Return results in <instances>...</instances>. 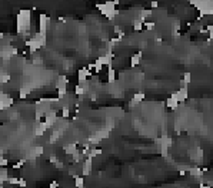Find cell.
I'll return each instance as SVG.
<instances>
[{"label": "cell", "mask_w": 213, "mask_h": 188, "mask_svg": "<svg viewBox=\"0 0 213 188\" xmlns=\"http://www.w3.org/2000/svg\"><path fill=\"white\" fill-rule=\"evenodd\" d=\"M3 39V33H2V31H0V40Z\"/></svg>", "instance_id": "30"}, {"label": "cell", "mask_w": 213, "mask_h": 188, "mask_svg": "<svg viewBox=\"0 0 213 188\" xmlns=\"http://www.w3.org/2000/svg\"><path fill=\"white\" fill-rule=\"evenodd\" d=\"M166 104H167V107H169V108H172V110L177 108L179 101L176 100V97H174V94H172V97H169V98H167V101H166Z\"/></svg>", "instance_id": "4"}, {"label": "cell", "mask_w": 213, "mask_h": 188, "mask_svg": "<svg viewBox=\"0 0 213 188\" xmlns=\"http://www.w3.org/2000/svg\"><path fill=\"white\" fill-rule=\"evenodd\" d=\"M89 76H92V74H90V71L87 70L86 67H84V69H82V70L79 71V80L82 81V83H83V81H86V79H87Z\"/></svg>", "instance_id": "5"}, {"label": "cell", "mask_w": 213, "mask_h": 188, "mask_svg": "<svg viewBox=\"0 0 213 188\" xmlns=\"http://www.w3.org/2000/svg\"><path fill=\"white\" fill-rule=\"evenodd\" d=\"M142 26H143L142 20H139V19H137V20H134V22H133V29H134V30H142Z\"/></svg>", "instance_id": "12"}, {"label": "cell", "mask_w": 213, "mask_h": 188, "mask_svg": "<svg viewBox=\"0 0 213 188\" xmlns=\"http://www.w3.org/2000/svg\"><path fill=\"white\" fill-rule=\"evenodd\" d=\"M90 164H92V160H90V158H87V160H86V162H84V167H83V175H87L90 172Z\"/></svg>", "instance_id": "10"}, {"label": "cell", "mask_w": 213, "mask_h": 188, "mask_svg": "<svg viewBox=\"0 0 213 188\" xmlns=\"http://www.w3.org/2000/svg\"><path fill=\"white\" fill-rule=\"evenodd\" d=\"M64 151H66V153H69L70 155H73V154L77 151V147H76V144H69V145H66V147H64Z\"/></svg>", "instance_id": "8"}, {"label": "cell", "mask_w": 213, "mask_h": 188, "mask_svg": "<svg viewBox=\"0 0 213 188\" xmlns=\"http://www.w3.org/2000/svg\"><path fill=\"white\" fill-rule=\"evenodd\" d=\"M100 153H102V150H100V148H97V150H92V151L89 153V158L92 160L93 157H96V155H99Z\"/></svg>", "instance_id": "13"}, {"label": "cell", "mask_w": 213, "mask_h": 188, "mask_svg": "<svg viewBox=\"0 0 213 188\" xmlns=\"http://www.w3.org/2000/svg\"><path fill=\"white\" fill-rule=\"evenodd\" d=\"M200 188H209L207 185H204V184H200Z\"/></svg>", "instance_id": "29"}, {"label": "cell", "mask_w": 213, "mask_h": 188, "mask_svg": "<svg viewBox=\"0 0 213 188\" xmlns=\"http://www.w3.org/2000/svg\"><path fill=\"white\" fill-rule=\"evenodd\" d=\"M190 80H192V76H190V73H185V74H183V83H185V84L190 83Z\"/></svg>", "instance_id": "15"}, {"label": "cell", "mask_w": 213, "mask_h": 188, "mask_svg": "<svg viewBox=\"0 0 213 188\" xmlns=\"http://www.w3.org/2000/svg\"><path fill=\"white\" fill-rule=\"evenodd\" d=\"M19 185H20L22 188H26V187H27V182H26L23 178H19Z\"/></svg>", "instance_id": "19"}, {"label": "cell", "mask_w": 213, "mask_h": 188, "mask_svg": "<svg viewBox=\"0 0 213 188\" xmlns=\"http://www.w3.org/2000/svg\"><path fill=\"white\" fill-rule=\"evenodd\" d=\"M173 94H174V97H176V100H177L179 103L183 101V100H186L187 98V87H182L177 93H173Z\"/></svg>", "instance_id": "3"}, {"label": "cell", "mask_w": 213, "mask_h": 188, "mask_svg": "<svg viewBox=\"0 0 213 188\" xmlns=\"http://www.w3.org/2000/svg\"><path fill=\"white\" fill-rule=\"evenodd\" d=\"M83 91H84V90H83V87H82V86H76V87H75V93L77 94V96L83 94Z\"/></svg>", "instance_id": "17"}, {"label": "cell", "mask_w": 213, "mask_h": 188, "mask_svg": "<svg viewBox=\"0 0 213 188\" xmlns=\"http://www.w3.org/2000/svg\"><path fill=\"white\" fill-rule=\"evenodd\" d=\"M116 79V73H115V69L112 67V64L109 66V73H107V81L109 83H113Z\"/></svg>", "instance_id": "6"}, {"label": "cell", "mask_w": 213, "mask_h": 188, "mask_svg": "<svg viewBox=\"0 0 213 188\" xmlns=\"http://www.w3.org/2000/svg\"><path fill=\"white\" fill-rule=\"evenodd\" d=\"M119 2H115V3H106V5H97V7L102 10V13L106 16V17L110 19L113 14H116V10H115V5H117Z\"/></svg>", "instance_id": "1"}, {"label": "cell", "mask_w": 213, "mask_h": 188, "mask_svg": "<svg viewBox=\"0 0 213 188\" xmlns=\"http://www.w3.org/2000/svg\"><path fill=\"white\" fill-rule=\"evenodd\" d=\"M150 7H152V9H156V7H157V2H153V3H150Z\"/></svg>", "instance_id": "26"}, {"label": "cell", "mask_w": 213, "mask_h": 188, "mask_svg": "<svg viewBox=\"0 0 213 188\" xmlns=\"http://www.w3.org/2000/svg\"><path fill=\"white\" fill-rule=\"evenodd\" d=\"M69 113H70V111H69V108H67V107H63V117L66 118V117H69Z\"/></svg>", "instance_id": "21"}, {"label": "cell", "mask_w": 213, "mask_h": 188, "mask_svg": "<svg viewBox=\"0 0 213 188\" xmlns=\"http://www.w3.org/2000/svg\"><path fill=\"white\" fill-rule=\"evenodd\" d=\"M49 24H50V17L49 16H45V14H42V16H40V29H42V30L40 31L45 33V31L49 29Z\"/></svg>", "instance_id": "2"}, {"label": "cell", "mask_w": 213, "mask_h": 188, "mask_svg": "<svg viewBox=\"0 0 213 188\" xmlns=\"http://www.w3.org/2000/svg\"><path fill=\"white\" fill-rule=\"evenodd\" d=\"M0 188H3V187H0Z\"/></svg>", "instance_id": "31"}, {"label": "cell", "mask_w": 213, "mask_h": 188, "mask_svg": "<svg viewBox=\"0 0 213 188\" xmlns=\"http://www.w3.org/2000/svg\"><path fill=\"white\" fill-rule=\"evenodd\" d=\"M73 178H75V184L77 188H83V177H80V175H73Z\"/></svg>", "instance_id": "9"}, {"label": "cell", "mask_w": 213, "mask_h": 188, "mask_svg": "<svg viewBox=\"0 0 213 188\" xmlns=\"http://www.w3.org/2000/svg\"><path fill=\"white\" fill-rule=\"evenodd\" d=\"M23 164H24V161H19L17 164H16V165H14V168H16V170H17V168H20V167L23 165Z\"/></svg>", "instance_id": "25"}, {"label": "cell", "mask_w": 213, "mask_h": 188, "mask_svg": "<svg viewBox=\"0 0 213 188\" xmlns=\"http://www.w3.org/2000/svg\"><path fill=\"white\" fill-rule=\"evenodd\" d=\"M190 174L196 175V177H202V171H200L199 168H190Z\"/></svg>", "instance_id": "14"}, {"label": "cell", "mask_w": 213, "mask_h": 188, "mask_svg": "<svg viewBox=\"0 0 213 188\" xmlns=\"http://www.w3.org/2000/svg\"><path fill=\"white\" fill-rule=\"evenodd\" d=\"M102 63H100V60H97L96 63H94V70H96V73H100V70H102Z\"/></svg>", "instance_id": "16"}, {"label": "cell", "mask_w": 213, "mask_h": 188, "mask_svg": "<svg viewBox=\"0 0 213 188\" xmlns=\"http://www.w3.org/2000/svg\"><path fill=\"white\" fill-rule=\"evenodd\" d=\"M7 164H9V161H7L6 158H2V160H0V167H6Z\"/></svg>", "instance_id": "22"}, {"label": "cell", "mask_w": 213, "mask_h": 188, "mask_svg": "<svg viewBox=\"0 0 213 188\" xmlns=\"http://www.w3.org/2000/svg\"><path fill=\"white\" fill-rule=\"evenodd\" d=\"M86 69H87V70H92V69H94V63H90L89 66L86 67Z\"/></svg>", "instance_id": "27"}, {"label": "cell", "mask_w": 213, "mask_h": 188, "mask_svg": "<svg viewBox=\"0 0 213 188\" xmlns=\"http://www.w3.org/2000/svg\"><path fill=\"white\" fill-rule=\"evenodd\" d=\"M56 167H57V168H62L63 164H62V162H56Z\"/></svg>", "instance_id": "28"}, {"label": "cell", "mask_w": 213, "mask_h": 188, "mask_svg": "<svg viewBox=\"0 0 213 188\" xmlns=\"http://www.w3.org/2000/svg\"><path fill=\"white\" fill-rule=\"evenodd\" d=\"M145 26H146V29L152 30V29L155 27V23H153V22H147V23H145Z\"/></svg>", "instance_id": "20"}, {"label": "cell", "mask_w": 213, "mask_h": 188, "mask_svg": "<svg viewBox=\"0 0 213 188\" xmlns=\"http://www.w3.org/2000/svg\"><path fill=\"white\" fill-rule=\"evenodd\" d=\"M50 188H59V182H56V181H53V182L50 184Z\"/></svg>", "instance_id": "24"}, {"label": "cell", "mask_w": 213, "mask_h": 188, "mask_svg": "<svg viewBox=\"0 0 213 188\" xmlns=\"http://www.w3.org/2000/svg\"><path fill=\"white\" fill-rule=\"evenodd\" d=\"M143 98H145V94H143V93H137V94H134L132 104H136V103H139V101H142Z\"/></svg>", "instance_id": "11"}, {"label": "cell", "mask_w": 213, "mask_h": 188, "mask_svg": "<svg viewBox=\"0 0 213 188\" xmlns=\"http://www.w3.org/2000/svg\"><path fill=\"white\" fill-rule=\"evenodd\" d=\"M10 184H19V178H16V177H13V178H9L7 179Z\"/></svg>", "instance_id": "23"}, {"label": "cell", "mask_w": 213, "mask_h": 188, "mask_svg": "<svg viewBox=\"0 0 213 188\" xmlns=\"http://www.w3.org/2000/svg\"><path fill=\"white\" fill-rule=\"evenodd\" d=\"M140 57H142V51H137L136 54L132 56V66H137L140 63Z\"/></svg>", "instance_id": "7"}, {"label": "cell", "mask_w": 213, "mask_h": 188, "mask_svg": "<svg viewBox=\"0 0 213 188\" xmlns=\"http://www.w3.org/2000/svg\"><path fill=\"white\" fill-rule=\"evenodd\" d=\"M27 94H29V90H27V88H20V97H22V98H24Z\"/></svg>", "instance_id": "18"}]
</instances>
